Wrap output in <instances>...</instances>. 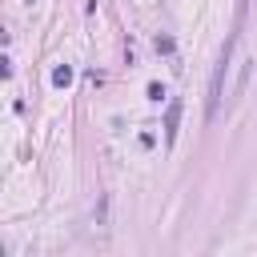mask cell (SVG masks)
Returning <instances> with one entry per match:
<instances>
[{"instance_id": "6da1fadb", "label": "cell", "mask_w": 257, "mask_h": 257, "mask_svg": "<svg viewBox=\"0 0 257 257\" xmlns=\"http://www.w3.org/2000/svg\"><path fill=\"white\" fill-rule=\"evenodd\" d=\"M253 56H241V64H237V80H233V88H229V104H237L241 96H245V88H249V80H253Z\"/></svg>"}, {"instance_id": "7a4b0ae2", "label": "cell", "mask_w": 257, "mask_h": 257, "mask_svg": "<svg viewBox=\"0 0 257 257\" xmlns=\"http://www.w3.org/2000/svg\"><path fill=\"white\" fill-rule=\"evenodd\" d=\"M177 128H181V100H169V108H165V145L177 141Z\"/></svg>"}, {"instance_id": "3957f363", "label": "cell", "mask_w": 257, "mask_h": 257, "mask_svg": "<svg viewBox=\"0 0 257 257\" xmlns=\"http://www.w3.org/2000/svg\"><path fill=\"white\" fill-rule=\"evenodd\" d=\"M108 205H112V197H108V193H100V201H96V209H92V221H96V229H100V233H108Z\"/></svg>"}, {"instance_id": "277c9868", "label": "cell", "mask_w": 257, "mask_h": 257, "mask_svg": "<svg viewBox=\"0 0 257 257\" xmlns=\"http://www.w3.org/2000/svg\"><path fill=\"white\" fill-rule=\"evenodd\" d=\"M52 84H56V88H68V84H72V64H56V68H52Z\"/></svg>"}, {"instance_id": "5b68a950", "label": "cell", "mask_w": 257, "mask_h": 257, "mask_svg": "<svg viewBox=\"0 0 257 257\" xmlns=\"http://www.w3.org/2000/svg\"><path fill=\"white\" fill-rule=\"evenodd\" d=\"M153 48H157V52H173L177 44H173V36H157V40H153Z\"/></svg>"}, {"instance_id": "8992f818", "label": "cell", "mask_w": 257, "mask_h": 257, "mask_svg": "<svg viewBox=\"0 0 257 257\" xmlns=\"http://www.w3.org/2000/svg\"><path fill=\"white\" fill-rule=\"evenodd\" d=\"M149 100H153V104H161V100H165V88H161V84H157V80H153V84H149Z\"/></svg>"}, {"instance_id": "52a82bcc", "label": "cell", "mask_w": 257, "mask_h": 257, "mask_svg": "<svg viewBox=\"0 0 257 257\" xmlns=\"http://www.w3.org/2000/svg\"><path fill=\"white\" fill-rule=\"evenodd\" d=\"M8 72H12V68H8V60H4V56H0V80H4V76H8Z\"/></svg>"}, {"instance_id": "ba28073f", "label": "cell", "mask_w": 257, "mask_h": 257, "mask_svg": "<svg viewBox=\"0 0 257 257\" xmlns=\"http://www.w3.org/2000/svg\"><path fill=\"white\" fill-rule=\"evenodd\" d=\"M0 257H8V253H4V249H0Z\"/></svg>"}]
</instances>
